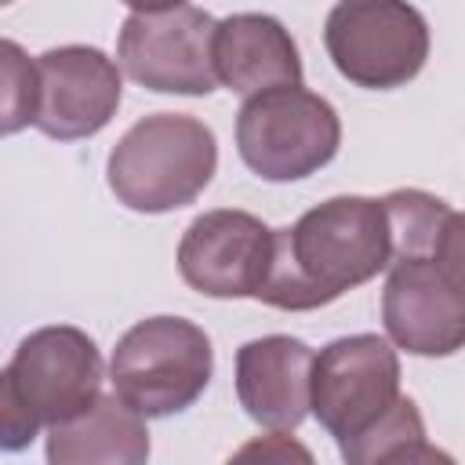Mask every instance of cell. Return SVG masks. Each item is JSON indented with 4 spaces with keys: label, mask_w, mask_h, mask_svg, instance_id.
<instances>
[{
    "label": "cell",
    "mask_w": 465,
    "mask_h": 465,
    "mask_svg": "<svg viewBox=\"0 0 465 465\" xmlns=\"http://www.w3.org/2000/svg\"><path fill=\"white\" fill-rule=\"evenodd\" d=\"M389 269V222L374 196H331L294 225L272 229L258 302L283 312L331 305Z\"/></svg>",
    "instance_id": "obj_1"
},
{
    "label": "cell",
    "mask_w": 465,
    "mask_h": 465,
    "mask_svg": "<svg viewBox=\"0 0 465 465\" xmlns=\"http://www.w3.org/2000/svg\"><path fill=\"white\" fill-rule=\"evenodd\" d=\"M214 131L189 113H153L124 131L105 160L113 196L127 211L167 214L193 203L214 178Z\"/></svg>",
    "instance_id": "obj_2"
},
{
    "label": "cell",
    "mask_w": 465,
    "mask_h": 465,
    "mask_svg": "<svg viewBox=\"0 0 465 465\" xmlns=\"http://www.w3.org/2000/svg\"><path fill=\"white\" fill-rule=\"evenodd\" d=\"M214 374V349L203 327L182 316H149L120 334L109 381L113 396L138 418H167L193 407Z\"/></svg>",
    "instance_id": "obj_3"
},
{
    "label": "cell",
    "mask_w": 465,
    "mask_h": 465,
    "mask_svg": "<svg viewBox=\"0 0 465 465\" xmlns=\"http://www.w3.org/2000/svg\"><path fill=\"white\" fill-rule=\"evenodd\" d=\"M338 145L341 120L334 105L302 84L243 98L236 113L240 160L265 182L309 178L334 160Z\"/></svg>",
    "instance_id": "obj_4"
},
{
    "label": "cell",
    "mask_w": 465,
    "mask_h": 465,
    "mask_svg": "<svg viewBox=\"0 0 465 465\" xmlns=\"http://www.w3.org/2000/svg\"><path fill=\"white\" fill-rule=\"evenodd\" d=\"M323 47L334 69L367 91L411 84L429 58V25L403 0H345L327 11Z\"/></svg>",
    "instance_id": "obj_5"
},
{
    "label": "cell",
    "mask_w": 465,
    "mask_h": 465,
    "mask_svg": "<svg viewBox=\"0 0 465 465\" xmlns=\"http://www.w3.org/2000/svg\"><path fill=\"white\" fill-rule=\"evenodd\" d=\"M102 352L94 338L69 323H51L25 334L15 360L0 371L4 392L36 425L51 429L87 411L102 396Z\"/></svg>",
    "instance_id": "obj_6"
},
{
    "label": "cell",
    "mask_w": 465,
    "mask_h": 465,
    "mask_svg": "<svg viewBox=\"0 0 465 465\" xmlns=\"http://www.w3.org/2000/svg\"><path fill=\"white\" fill-rule=\"evenodd\" d=\"M211 40L214 15L203 7H131L116 40V69L156 94H211L218 87Z\"/></svg>",
    "instance_id": "obj_7"
},
{
    "label": "cell",
    "mask_w": 465,
    "mask_h": 465,
    "mask_svg": "<svg viewBox=\"0 0 465 465\" xmlns=\"http://www.w3.org/2000/svg\"><path fill=\"white\" fill-rule=\"evenodd\" d=\"M400 396V356L381 334L334 338L312 360L309 411L338 443L378 425Z\"/></svg>",
    "instance_id": "obj_8"
},
{
    "label": "cell",
    "mask_w": 465,
    "mask_h": 465,
    "mask_svg": "<svg viewBox=\"0 0 465 465\" xmlns=\"http://www.w3.org/2000/svg\"><path fill=\"white\" fill-rule=\"evenodd\" d=\"M385 341L414 356H454L465 341V283L450 262H392L381 291Z\"/></svg>",
    "instance_id": "obj_9"
},
{
    "label": "cell",
    "mask_w": 465,
    "mask_h": 465,
    "mask_svg": "<svg viewBox=\"0 0 465 465\" xmlns=\"http://www.w3.org/2000/svg\"><path fill=\"white\" fill-rule=\"evenodd\" d=\"M33 127L58 142L98 134L120 109L124 80L116 62L87 44L51 47L36 58Z\"/></svg>",
    "instance_id": "obj_10"
},
{
    "label": "cell",
    "mask_w": 465,
    "mask_h": 465,
    "mask_svg": "<svg viewBox=\"0 0 465 465\" xmlns=\"http://www.w3.org/2000/svg\"><path fill=\"white\" fill-rule=\"evenodd\" d=\"M272 254V229L251 211H203L178 243L182 280L207 298H254Z\"/></svg>",
    "instance_id": "obj_11"
},
{
    "label": "cell",
    "mask_w": 465,
    "mask_h": 465,
    "mask_svg": "<svg viewBox=\"0 0 465 465\" xmlns=\"http://www.w3.org/2000/svg\"><path fill=\"white\" fill-rule=\"evenodd\" d=\"M316 352L291 334H265L236 349V400L269 432H291L309 414Z\"/></svg>",
    "instance_id": "obj_12"
},
{
    "label": "cell",
    "mask_w": 465,
    "mask_h": 465,
    "mask_svg": "<svg viewBox=\"0 0 465 465\" xmlns=\"http://www.w3.org/2000/svg\"><path fill=\"white\" fill-rule=\"evenodd\" d=\"M211 65L214 80L243 98L302 84V58L294 36L283 29L280 18L258 11H240L214 22Z\"/></svg>",
    "instance_id": "obj_13"
},
{
    "label": "cell",
    "mask_w": 465,
    "mask_h": 465,
    "mask_svg": "<svg viewBox=\"0 0 465 465\" xmlns=\"http://www.w3.org/2000/svg\"><path fill=\"white\" fill-rule=\"evenodd\" d=\"M145 418L116 396H98L87 411L47 429V465H145Z\"/></svg>",
    "instance_id": "obj_14"
},
{
    "label": "cell",
    "mask_w": 465,
    "mask_h": 465,
    "mask_svg": "<svg viewBox=\"0 0 465 465\" xmlns=\"http://www.w3.org/2000/svg\"><path fill=\"white\" fill-rule=\"evenodd\" d=\"M392 262H450L461 265V214L421 189H392L381 196Z\"/></svg>",
    "instance_id": "obj_15"
},
{
    "label": "cell",
    "mask_w": 465,
    "mask_h": 465,
    "mask_svg": "<svg viewBox=\"0 0 465 465\" xmlns=\"http://www.w3.org/2000/svg\"><path fill=\"white\" fill-rule=\"evenodd\" d=\"M36 62L22 44L0 36V138L18 134L36 116Z\"/></svg>",
    "instance_id": "obj_16"
},
{
    "label": "cell",
    "mask_w": 465,
    "mask_h": 465,
    "mask_svg": "<svg viewBox=\"0 0 465 465\" xmlns=\"http://www.w3.org/2000/svg\"><path fill=\"white\" fill-rule=\"evenodd\" d=\"M421 436H425V421H421L418 403L411 396H400L396 407L378 425H371L367 432H360L349 443H338V450H341V461L345 465H374L392 447L411 443V440H421Z\"/></svg>",
    "instance_id": "obj_17"
},
{
    "label": "cell",
    "mask_w": 465,
    "mask_h": 465,
    "mask_svg": "<svg viewBox=\"0 0 465 465\" xmlns=\"http://www.w3.org/2000/svg\"><path fill=\"white\" fill-rule=\"evenodd\" d=\"M225 465H316V458L302 440L287 432H269L247 440Z\"/></svg>",
    "instance_id": "obj_18"
},
{
    "label": "cell",
    "mask_w": 465,
    "mask_h": 465,
    "mask_svg": "<svg viewBox=\"0 0 465 465\" xmlns=\"http://www.w3.org/2000/svg\"><path fill=\"white\" fill-rule=\"evenodd\" d=\"M374 465H458L443 447H432L425 436L421 440H411V443H400L392 447L389 454H381Z\"/></svg>",
    "instance_id": "obj_19"
}]
</instances>
